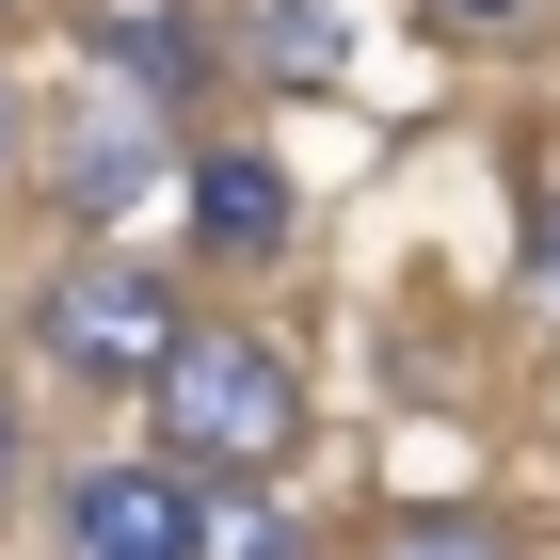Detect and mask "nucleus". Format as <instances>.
Segmentation results:
<instances>
[{
	"label": "nucleus",
	"instance_id": "9",
	"mask_svg": "<svg viewBox=\"0 0 560 560\" xmlns=\"http://www.w3.org/2000/svg\"><path fill=\"white\" fill-rule=\"evenodd\" d=\"M400 16H417L432 48H528V33L560 16V0H400Z\"/></svg>",
	"mask_w": 560,
	"mask_h": 560
},
{
	"label": "nucleus",
	"instance_id": "13",
	"mask_svg": "<svg viewBox=\"0 0 560 560\" xmlns=\"http://www.w3.org/2000/svg\"><path fill=\"white\" fill-rule=\"evenodd\" d=\"M0 144H16V81H0Z\"/></svg>",
	"mask_w": 560,
	"mask_h": 560
},
{
	"label": "nucleus",
	"instance_id": "3",
	"mask_svg": "<svg viewBox=\"0 0 560 560\" xmlns=\"http://www.w3.org/2000/svg\"><path fill=\"white\" fill-rule=\"evenodd\" d=\"M33 176H48V224L65 241H129L144 209H176V176H192V129L176 113H144L129 81H65L48 96V129H33Z\"/></svg>",
	"mask_w": 560,
	"mask_h": 560
},
{
	"label": "nucleus",
	"instance_id": "12",
	"mask_svg": "<svg viewBox=\"0 0 560 560\" xmlns=\"http://www.w3.org/2000/svg\"><path fill=\"white\" fill-rule=\"evenodd\" d=\"M528 304H560V192L528 209Z\"/></svg>",
	"mask_w": 560,
	"mask_h": 560
},
{
	"label": "nucleus",
	"instance_id": "5",
	"mask_svg": "<svg viewBox=\"0 0 560 560\" xmlns=\"http://www.w3.org/2000/svg\"><path fill=\"white\" fill-rule=\"evenodd\" d=\"M65 33H81L96 81H129L144 113H176V129H192L209 96H241V33H224L209 0H81ZM192 144H209V129H192Z\"/></svg>",
	"mask_w": 560,
	"mask_h": 560
},
{
	"label": "nucleus",
	"instance_id": "7",
	"mask_svg": "<svg viewBox=\"0 0 560 560\" xmlns=\"http://www.w3.org/2000/svg\"><path fill=\"white\" fill-rule=\"evenodd\" d=\"M241 96H337L352 81V16L337 0H241Z\"/></svg>",
	"mask_w": 560,
	"mask_h": 560
},
{
	"label": "nucleus",
	"instance_id": "1",
	"mask_svg": "<svg viewBox=\"0 0 560 560\" xmlns=\"http://www.w3.org/2000/svg\"><path fill=\"white\" fill-rule=\"evenodd\" d=\"M304 352L272 337V320H192L176 337V369L144 385V448L192 480H289L304 465Z\"/></svg>",
	"mask_w": 560,
	"mask_h": 560
},
{
	"label": "nucleus",
	"instance_id": "10",
	"mask_svg": "<svg viewBox=\"0 0 560 560\" xmlns=\"http://www.w3.org/2000/svg\"><path fill=\"white\" fill-rule=\"evenodd\" d=\"M369 560H513V528H497V513H400Z\"/></svg>",
	"mask_w": 560,
	"mask_h": 560
},
{
	"label": "nucleus",
	"instance_id": "14",
	"mask_svg": "<svg viewBox=\"0 0 560 560\" xmlns=\"http://www.w3.org/2000/svg\"><path fill=\"white\" fill-rule=\"evenodd\" d=\"M16 16H33V0H0V33H16Z\"/></svg>",
	"mask_w": 560,
	"mask_h": 560
},
{
	"label": "nucleus",
	"instance_id": "6",
	"mask_svg": "<svg viewBox=\"0 0 560 560\" xmlns=\"http://www.w3.org/2000/svg\"><path fill=\"white\" fill-rule=\"evenodd\" d=\"M176 224H192L209 272H289V257H304V176L272 161L257 129H209L192 176H176Z\"/></svg>",
	"mask_w": 560,
	"mask_h": 560
},
{
	"label": "nucleus",
	"instance_id": "11",
	"mask_svg": "<svg viewBox=\"0 0 560 560\" xmlns=\"http://www.w3.org/2000/svg\"><path fill=\"white\" fill-rule=\"evenodd\" d=\"M33 497V400H16V369H0V513Z\"/></svg>",
	"mask_w": 560,
	"mask_h": 560
},
{
	"label": "nucleus",
	"instance_id": "8",
	"mask_svg": "<svg viewBox=\"0 0 560 560\" xmlns=\"http://www.w3.org/2000/svg\"><path fill=\"white\" fill-rule=\"evenodd\" d=\"M209 560H320V513L289 480H209Z\"/></svg>",
	"mask_w": 560,
	"mask_h": 560
},
{
	"label": "nucleus",
	"instance_id": "2",
	"mask_svg": "<svg viewBox=\"0 0 560 560\" xmlns=\"http://www.w3.org/2000/svg\"><path fill=\"white\" fill-rule=\"evenodd\" d=\"M16 337H33L48 385H81V400H144L176 369V337H192V304H176L161 257H129V241H65V257L16 289Z\"/></svg>",
	"mask_w": 560,
	"mask_h": 560
},
{
	"label": "nucleus",
	"instance_id": "4",
	"mask_svg": "<svg viewBox=\"0 0 560 560\" xmlns=\"http://www.w3.org/2000/svg\"><path fill=\"white\" fill-rule=\"evenodd\" d=\"M48 560H209V480L161 448H81L48 480Z\"/></svg>",
	"mask_w": 560,
	"mask_h": 560
}]
</instances>
